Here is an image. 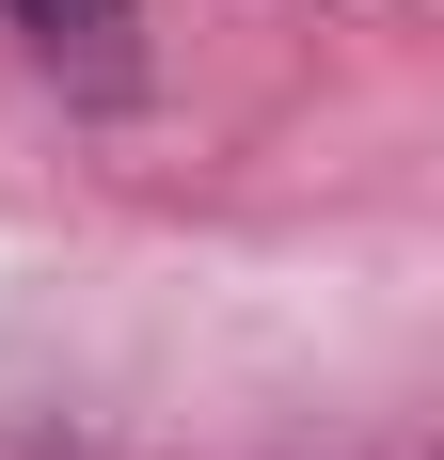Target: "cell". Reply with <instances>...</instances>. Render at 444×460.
I'll use <instances>...</instances> for the list:
<instances>
[{
	"mask_svg": "<svg viewBox=\"0 0 444 460\" xmlns=\"http://www.w3.org/2000/svg\"><path fill=\"white\" fill-rule=\"evenodd\" d=\"M48 64H80V80H128V0H0Z\"/></svg>",
	"mask_w": 444,
	"mask_h": 460,
	"instance_id": "obj_1",
	"label": "cell"
}]
</instances>
